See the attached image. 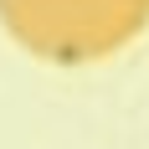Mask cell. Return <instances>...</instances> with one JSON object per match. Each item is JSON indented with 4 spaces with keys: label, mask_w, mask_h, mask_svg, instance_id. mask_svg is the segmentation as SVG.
Returning <instances> with one entry per match:
<instances>
[{
    "label": "cell",
    "mask_w": 149,
    "mask_h": 149,
    "mask_svg": "<svg viewBox=\"0 0 149 149\" xmlns=\"http://www.w3.org/2000/svg\"><path fill=\"white\" fill-rule=\"evenodd\" d=\"M0 26L62 67L118 52L149 26V0H0Z\"/></svg>",
    "instance_id": "cell-1"
}]
</instances>
